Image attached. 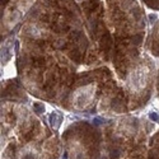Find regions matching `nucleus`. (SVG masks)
<instances>
[{
    "label": "nucleus",
    "mask_w": 159,
    "mask_h": 159,
    "mask_svg": "<svg viewBox=\"0 0 159 159\" xmlns=\"http://www.w3.org/2000/svg\"><path fill=\"white\" fill-rule=\"evenodd\" d=\"M141 0H75L85 24L100 43L108 40L140 42L145 29Z\"/></svg>",
    "instance_id": "obj_1"
},
{
    "label": "nucleus",
    "mask_w": 159,
    "mask_h": 159,
    "mask_svg": "<svg viewBox=\"0 0 159 159\" xmlns=\"http://www.w3.org/2000/svg\"><path fill=\"white\" fill-rule=\"evenodd\" d=\"M36 3L37 0H1V28L5 29L18 24Z\"/></svg>",
    "instance_id": "obj_2"
}]
</instances>
